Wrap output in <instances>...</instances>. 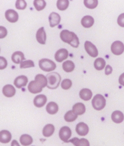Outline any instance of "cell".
Here are the masks:
<instances>
[{
    "mask_svg": "<svg viewBox=\"0 0 124 146\" xmlns=\"http://www.w3.org/2000/svg\"><path fill=\"white\" fill-rule=\"evenodd\" d=\"M78 115L75 114L72 110H69L64 115V120L66 122H73L78 118Z\"/></svg>",
    "mask_w": 124,
    "mask_h": 146,
    "instance_id": "cell-30",
    "label": "cell"
},
{
    "mask_svg": "<svg viewBox=\"0 0 124 146\" xmlns=\"http://www.w3.org/2000/svg\"><path fill=\"white\" fill-rule=\"evenodd\" d=\"M28 90L30 93L35 94L40 93L42 91V88L37 82L35 81V80H32L29 83Z\"/></svg>",
    "mask_w": 124,
    "mask_h": 146,
    "instance_id": "cell-12",
    "label": "cell"
},
{
    "mask_svg": "<svg viewBox=\"0 0 124 146\" xmlns=\"http://www.w3.org/2000/svg\"><path fill=\"white\" fill-rule=\"evenodd\" d=\"M11 146H21V145H19V143H18V142L17 141V140L14 139V140H13V142H12Z\"/></svg>",
    "mask_w": 124,
    "mask_h": 146,
    "instance_id": "cell-42",
    "label": "cell"
},
{
    "mask_svg": "<svg viewBox=\"0 0 124 146\" xmlns=\"http://www.w3.org/2000/svg\"><path fill=\"white\" fill-rule=\"evenodd\" d=\"M28 83V78L25 75L18 76L14 80V85L18 88H22L25 87Z\"/></svg>",
    "mask_w": 124,
    "mask_h": 146,
    "instance_id": "cell-13",
    "label": "cell"
},
{
    "mask_svg": "<svg viewBox=\"0 0 124 146\" xmlns=\"http://www.w3.org/2000/svg\"><path fill=\"white\" fill-rule=\"evenodd\" d=\"M117 24L121 27H124V13L121 14L117 18Z\"/></svg>",
    "mask_w": 124,
    "mask_h": 146,
    "instance_id": "cell-39",
    "label": "cell"
},
{
    "mask_svg": "<svg viewBox=\"0 0 124 146\" xmlns=\"http://www.w3.org/2000/svg\"><path fill=\"white\" fill-rule=\"evenodd\" d=\"M84 47L85 49H86V51L87 52V53L90 56L94 58V57L97 56L98 54H99L97 48H96V47L91 42L86 41Z\"/></svg>",
    "mask_w": 124,
    "mask_h": 146,
    "instance_id": "cell-6",
    "label": "cell"
},
{
    "mask_svg": "<svg viewBox=\"0 0 124 146\" xmlns=\"http://www.w3.org/2000/svg\"><path fill=\"white\" fill-rule=\"evenodd\" d=\"M69 5H70L69 0H57V8L61 11L66 10L69 7Z\"/></svg>",
    "mask_w": 124,
    "mask_h": 146,
    "instance_id": "cell-31",
    "label": "cell"
},
{
    "mask_svg": "<svg viewBox=\"0 0 124 146\" xmlns=\"http://www.w3.org/2000/svg\"><path fill=\"white\" fill-rule=\"evenodd\" d=\"M106 105V100L101 94H96L92 100V106L96 110H101Z\"/></svg>",
    "mask_w": 124,
    "mask_h": 146,
    "instance_id": "cell-4",
    "label": "cell"
},
{
    "mask_svg": "<svg viewBox=\"0 0 124 146\" xmlns=\"http://www.w3.org/2000/svg\"><path fill=\"white\" fill-rule=\"evenodd\" d=\"M58 136L60 139L64 143H68V140L72 136V130L69 126H63L61 127L58 132Z\"/></svg>",
    "mask_w": 124,
    "mask_h": 146,
    "instance_id": "cell-5",
    "label": "cell"
},
{
    "mask_svg": "<svg viewBox=\"0 0 124 146\" xmlns=\"http://www.w3.org/2000/svg\"><path fill=\"white\" fill-rule=\"evenodd\" d=\"M112 72H113L112 66H111L110 65H107V66H105V74H106L107 75H109L112 73Z\"/></svg>",
    "mask_w": 124,
    "mask_h": 146,
    "instance_id": "cell-40",
    "label": "cell"
},
{
    "mask_svg": "<svg viewBox=\"0 0 124 146\" xmlns=\"http://www.w3.org/2000/svg\"><path fill=\"white\" fill-rule=\"evenodd\" d=\"M47 87L49 89H56L61 83V75L58 72L48 73L46 76Z\"/></svg>",
    "mask_w": 124,
    "mask_h": 146,
    "instance_id": "cell-2",
    "label": "cell"
},
{
    "mask_svg": "<svg viewBox=\"0 0 124 146\" xmlns=\"http://www.w3.org/2000/svg\"><path fill=\"white\" fill-rule=\"evenodd\" d=\"M61 22V16L57 13L53 12L49 15V23L50 27H55L58 25Z\"/></svg>",
    "mask_w": 124,
    "mask_h": 146,
    "instance_id": "cell-14",
    "label": "cell"
},
{
    "mask_svg": "<svg viewBox=\"0 0 124 146\" xmlns=\"http://www.w3.org/2000/svg\"><path fill=\"white\" fill-rule=\"evenodd\" d=\"M7 35V30L5 27L0 26V39L5 38Z\"/></svg>",
    "mask_w": 124,
    "mask_h": 146,
    "instance_id": "cell-38",
    "label": "cell"
},
{
    "mask_svg": "<svg viewBox=\"0 0 124 146\" xmlns=\"http://www.w3.org/2000/svg\"><path fill=\"white\" fill-rule=\"evenodd\" d=\"M11 59L15 64H20L23 60H25L24 54L21 51H16L13 53Z\"/></svg>",
    "mask_w": 124,
    "mask_h": 146,
    "instance_id": "cell-25",
    "label": "cell"
},
{
    "mask_svg": "<svg viewBox=\"0 0 124 146\" xmlns=\"http://www.w3.org/2000/svg\"><path fill=\"white\" fill-rule=\"evenodd\" d=\"M75 131L78 133V135L83 137L88 135V131H89V128H88V125L85 123L84 122H80L77 124Z\"/></svg>",
    "mask_w": 124,
    "mask_h": 146,
    "instance_id": "cell-8",
    "label": "cell"
},
{
    "mask_svg": "<svg viewBox=\"0 0 124 146\" xmlns=\"http://www.w3.org/2000/svg\"><path fill=\"white\" fill-rule=\"evenodd\" d=\"M60 38L64 42L71 45L73 48H78L80 44L79 39L74 32H70L69 30H63L60 33Z\"/></svg>",
    "mask_w": 124,
    "mask_h": 146,
    "instance_id": "cell-1",
    "label": "cell"
},
{
    "mask_svg": "<svg viewBox=\"0 0 124 146\" xmlns=\"http://www.w3.org/2000/svg\"><path fill=\"white\" fill-rule=\"evenodd\" d=\"M46 111L48 112V114L54 115L56 114L58 112V105L57 103L54 102H48L46 106Z\"/></svg>",
    "mask_w": 124,
    "mask_h": 146,
    "instance_id": "cell-22",
    "label": "cell"
},
{
    "mask_svg": "<svg viewBox=\"0 0 124 146\" xmlns=\"http://www.w3.org/2000/svg\"><path fill=\"white\" fill-rule=\"evenodd\" d=\"M11 133L7 130H2L0 131V143L6 144L11 141Z\"/></svg>",
    "mask_w": 124,
    "mask_h": 146,
    "instance_id": "cell-18",
    "label": "cell"
},
{
    "mask_svg": "<svg viewBox=\"0 0 124 146\" xmlns=\"http://www.w3.org/2000/svg\"><path fill=\"white\" fill-rule=\"evenodd\" d=\"M36 41L38 42L39 43L41 44V45H45V42H46L47 36L44 27H41L37 30L36 34Z\"/></svg>",
    "mask_w": 124,
    "mask_h": 146,
    "instance_id": "cell-11",
    "label": "cell"
},
{
    "mask_svg": "<svg viewBox=\"0 0 124 146\" xmlns=\"http://www.w3.org/2000/svg\"><path fill=\"white\" fill-rule=\"evenodd\" d=\"M72 86V82L70 79H64L63 81L61 82V88L64 90H69Z\"/></svg>",
    "mask_w": 124,
    "mask_h": 146,
    "instance_id": "cell-36",
    "label": "cell"
},
{
    "mask_svg": "<svg viewBox=\"0 0 124 146\" xmlns=\"http://www.w3.org/2000/svg\"><path fill=\"white\" fill-rule=\"evenodd\" d=\"M62 67H63L64 71H65L66 72H72V71H74L75 65H74V62L72 61H66L62 64Z\"/></svg>",
    "mask_w": 124,
    "mask_h": 146,
    "instance_id": "cell-27",
    "label": "cell"
},
{
    "mask_svg": "<svg viewBox=\"0 0 124 146\" xmlns=\"http://www.w3.org/2000/svg\"><path fill=\"white\" fill-rule=\"evenodd\" d=\"M27 3L25 0H16L15 2V7L18 10H24L27 8Z\"/></svg>",
    "mask_w": 124,
    "mask_h": 146,
    "instance_id": "cell-35",
    "label": "cell"
},
{
    "mask_svg": "<svg viewBox=\"0 0 124 146\" xmlns=\"http://www.w3.org/2000/svg\"><path fill=\"white\" fill-rule=\"evenodd\" d=\"M32 146H34V145H32Z\"/></svg>",
    "mask_w": 124,
    "mask_h": 146,
    "instance_id": "cell-44",
    "label": "cell"
},
{
    "mask_svg": "<svg viewBox=\"0 0 124 146\" xmlns=\"http://www.w3.org/2000/svg\"><path fill=\"white\" fill-rule=\"evenodd\" d=\"M80 97L84 101H89L92 98L93 93L92 91L88 88H83L80 90L79 93Z\"/></svg>",
    "mask_w": 124,
    "mask_h": 146,
    "instance_id": "cell-21",
    "label": "cell"
},
{
    "mask_svg": "<svg viewBox=\"0 0 124 146\" xmlns=\"http://www.w3.org/2000/svg\"><path fill=\"white\" fill-rule=\"evenodd\" d=\"M111 50L115 56H120L124 52V44L121 41H115L111 45Z\"/></svg>",
    "mask_w": 124,
    "mask_h": 146,
    "instance_id": "cell-7",
    "label": "cell"
},
{
    "mask_svg": "<svg viewBox=\"0 0 124 146\" xmlns=\"http://www.w3.org/2000/svg\"><path fill=\"white\" fill-rule=\"evenodd\" d=\"M5 18L10 23H15L18 21L19 16L15 10L10 9L5 12Z\"/></svg>",
    "mask_w": 124,
    "mask_h": 146,
    "instance_id": "cell-10",
    "label": "cell"
},
{
    "mask_svg": "<svg viewBox=\"0 0 124 146\" xmlns=\"http://www.w3.org/2000/svg\"><path fill=\"white\" fill-rule=\"evenodd\" d=\"M20 143L23 146L30 145L33 143V138L27 134L22 135L20 137Z\"/></svg>",
    "mask_w": 124,
    "mask_h": 146,
    "instance_id": "cell-26",
    "label": "cell"
},
{
    "mask_svg": "<svg viewBox=\"0 0 124 146\" xmlns=\"http://www.w3.org/2000/svg\"><path fill=\"white\" fill-rule=\"evenodd\" d=\"M34 6L37 11H41L46 7L45 0H34Z\"/></svg>",
    "mask_w": 124,
    "mask_h": 146,
    "instance_id": "cell-32",
    "label": "cell"
},
{
    "mask_svg": "<svg viewBox=\"0 0 124 146\" xmlns=\"http://www.w3.org/2000/svg\"><path fill=\"white\" fill-rule=\"evenodd\" d=\"M0 51H1V49H0Z\"/></svg>",
    "mask_w": 124,
    "mask_h": 146,
    "instance_id": "cell-43",
    "label": "cell"
},
{
    "mask_svg": "<svg viewBox=\"0 0 124 146\" xmlns=\"http://www.w3.org/2000/svg\"><path fill=\"white\" fill-rule=\"evenodd\" d=\"M34 80L37 82L42 88L47 87V78L46 76H45L44 75H42V74L36 75L34 78Z\"/></svg>",
    "mask_w": 124,
    "mask_h": 146,
    "instance_id": "cell-28",
    "label": "cell"
},
{
    "mask_svg": "<svg viewBox=\"0 0 124 146\" xmlns=\"http://www.w3.org/2000/svg\"><path fill=\"white\" fill-rule=\"evenodd\" d=\"M94 23V19L91 15H86L81 20V24L85 28H90Z\"/></svg>",
    "mask_w": 124,
    "mask_h": 146,
    "instance_id": "cell-23",
    "label": "cell"
},
{
    "mask_svg": "<svg viewBox=\"0 0 124 146\" xmlns=\"http://www.w3.org/2000/svg\"><path fill=\"white\" fill-rule=\"evenodd\" d=\"M94 67L96 70H102L105 67L106 62L105 60L102 58H97L94 61Z\"/></svg>",
    "mask_w": 124,
    "mask_h": 146,
    "instance_id": "cell-29",
    "label": "cell"
},
{
    "mask_svg": "<svg viewBox=\"0 0 124 146\" xmlns=\"http://www.w3.org/2000/svg\"><path fill=\"white\" fill-rule=\"evenodd\" d=\"M111 118H112L113 122H115V123H121L124 120V115L120 110H115L112 113Z\"/></svg>",
    "mask_w": 124,
    "mask_h": 146,
    "instance_id": "cell-20",
    "label": "cell"
},
{
    "mask_svg": "<svg viewBox=\"0 0 124 146\" xmlns=\"http://www.w3.org/2000/svg\"><path fill=\"white\" fill-rule=\"evenodd\" d=\"M68 56H69V53H68V50L65 48L59 49L55 53V59L59 63L66 60L68 58Z\"/></svg>",
    "mask_w": 124,
    "mask_h": 146,
    "instance_id": "cell-9",
    "label": "cell"
},
{
    "mask_svg": "<svg viewBox=\"0 0 124 146\" xmlns=\"http://www.w3.org/2000/svg\"><path fill=\"white\" fill-rule=\"evenodd\" d=\"M68 143H72L74 146H90L89 142L86 138L78 139V137H74L68 140Z\"/></svg>",
    "mask_w": 124,
    "mask_h": 146,
    "instance_id": "cell-17",
    "label": "cell"
},
{
    "mask_svg": "<svg viewBox=\"0 0 124 146\" xmlns=\"http://www.w3.org/2000/svg\"><path fill=\"white\" fill-rule=\"evenodd\" d=\"M118 81H119L120 84L122 85L123 86H124V73H123V74H121V75H120Z\"/></svg>",
    "mask_w": 124,
    "mask_h": 146,
    "instance_id": "cell-41",
    "label": "cell"
},
{
    "mask_svg": "<svg viewBox=\"0 0 124 146\" xmlns=\"http://www.w3.org/2000/svg\"><path fill=\"white\" fill-rule=\"evenodd\" d=\"M7 66V61L5 57L0 56V70H5Z\"/></svg>",
    "mask_w": 124,
    "mask_h": 146,
    "instance_id": "cell-37",
    "label": "cell"
},
{
    "mask_svg": "<svg viewBox=\"0 0 124 146\" xmlns=\"http://www.w3.org/2000/svg\"><path fill=\"white\" fill-rule=\"evenodd\" d=\"M2 93H3L4 96L10 98V97H13V96H15L16 91H15V87L13 85L7 84L5 85L2 88Z\"/></svg>",
    "mask_w": 124,
    "mask_h": 146,
    "instance_id": "cell-15",
    "label": "cell"
},
{
    "mask_svg": "<svg viewBox=\"0 0 124 146\" xmlns=\"http://www.w3.org/2000/svg\"><path fill=\"white\" fill-rule=\"evenodd\" d=\"M55 131V127L53 124H47L44 126L42 129V135L45 137H50L53 135Z\"/></svg>",
    "mask_w": 124,
    "mask_h": 146,
    "instance_id": "cell-24",
    "label": "cell"
},
{
    "mask_svg": "<svg viewBox=\"0 0 124 146\" xmlns=\"http://www.w3.org/2000/svg\"><path fill=\"white\" fill-rule=\"evenodd\" d=\"M39 66L42 71L46 72H50L56 68V63L53 62L52 60L48 59V58L40 59V62H39Z\"/></svg>",
    "mask_w": 124,
    "mask_h": 146,
    "instance_id": "cell-3",
    "label": "cell"
},
{
    "mask_svg": "<svg viewBox=\"0 0 124 146\" xmlns=\"http://www.w3.org/2000/svg\"><path fill=\"white\" fill-rule=\"evenodd\" d=\"M34 66V63L32 60H23L20 63V67L21 69L32 68Z\"/></svg>",
    "mask_w": 124,
    "mask_h": 146,
    "instance_id": "cell-33",
    "label": "cell"
},
{
    "mask_svg": "<svg viewBox=\"0 0 124 146\" xmlns=\"http://www.w3.org/2000/svg\"><path fill=\"white\" fill-rule=\"evenodd\" d=\"M47 96L44 94H40L35 96L34 99V105L36 108H42L47 102Z\"/></svg>",
    "mask_w": 124,
    "mask_h": 146,
    "instance_id": "cell-16",
    "label": "cell"
},
{
    "mask_svg": "<svg viewBox=\"0 0 124 146\" xmlns=\"http://www.w3.org/2000/svg\"><path fill=\"white\" fill-rule=\"evenodd\" d=\"M72 111L78 115H81L86 113V106L83 103L78 102L73 105Z\"/></svg>",
    "mask_w": 124,
    "mask_h": 146,
    "instance_id": "cell-19",
    "label": "cell"
},
{
    "mask_svg": "<svg viewBox=\"0 0 124 146\" xmlns=\"http://www.w3.org/2000/svg\"><path fill=\"white\" fill-rule=\"evenodd\" d=\"M84 5L88 9H95L98 5V0H84Z\"/></svg>",
    "mask_w": 124,
    "mask_h": 146,
    "instance_id": "cell-34",
    "label": "cell"
}]
</instances>
